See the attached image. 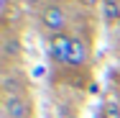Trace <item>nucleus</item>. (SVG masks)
Wrapping results in <instances>:
<instances>
[{
	"instance_id": "1",
	"label": "nucleus",
	"mask_w": 120,
	"mask_h": 118,
	"mask_svg": "<svg viewBox=\"0 0 120 118\" xmlns=\"http://www.w3.org/2000/svg\"><path fill=\"white\" fill-rule=\"evenodd\" d=\"M38 23H41V28L46 31L49 36L67 33V28H69V13H67L61 5L51 3V5H46V8L41 10V16H38Z\"/></svg>"
},
{
	"instance_id": "2",
	"label": "nucleus",
	"mask_w": 120,
	"mask_h": 118,
	"mask_svg": "<svg viewBox=\"0 0 120 118\" xmlns=\"http://www.w3.org/2000/svg\"><path fill=\"white\" fill-rule=\"evenodd\" d=\"M5 118H33V103L26 93H10L3 103Z\"/></svg>"
},
{
	"instance_id": "3",
	"label": "nucleus",
	"mask_w": 120,
	"mask_h": 118,
	"mask_svg": "<svg viewBox=\"0 0 120 118\" xmlns=\"http://www.w3.org/2000/svg\"><path fill=\"white\" fill-rule=\"evenodd\" d=\"M72 33H59V36H49V59L59 67L69 64V54H72Z\"/></svg>"
},
{
	"instance_id": "4",
	"label": "nucleus",
	"mask_w": 120,
	"mask_h": 118,
	"mask_svg": "<svg viewBox=\"0 0 120 118\" xmlns=\"http://www.w3.org/2000/svg\"><path fill=\"white\" fill-rule=\"evenodd\" d=\"M90 59H92V41H90L87 36H74L72 54H69V64H67V67L82 69V67L90 64Z\"/></svg>"
},
{
	"instance_id": "5",
	"label": "nucleus",
	"mask_w": 120,
	"mask_h": 118,
	"mask_svg": "<svg viewBox=\"0 0 120 118\" xmlns=\"http://www.w3.org/2000/svg\"><path fill=\"white\" fill-rule=\"evenodd\" d=\"M102 21H107V23L120 21V5H118V0H102Z\"/></svg>"
},
{
	"instance_id": "6",
	"label": "nucleus",
	"mask_w": 120,
	"mask_h": 118,
	"mask_svg": "<svg viewBox=\"0 0 120 118\" xmlns=\"http://www.w3.org/2000/svg\"><path fill=\"white\" fill-rule=\"evenodd\" d=\"M100 118H120V100L107 98V100L102 103V113H100Z\"/></svg>"
},
{
	"instance_id": "7",
	"label": "nucleus",
	"mask_w": 120,
	"mask_h": 118,
	"mask_svg": "<svg viewBox=\"0 0 120 118\" xmlns=\"http://www.w3.org/2000/svg\"><path fill=\"white\" fill-rule=\"evenodd\" d=\"M8 8H10V0H0V16L3 18L8 16Z\"/></svg>"
}]
</instances>
